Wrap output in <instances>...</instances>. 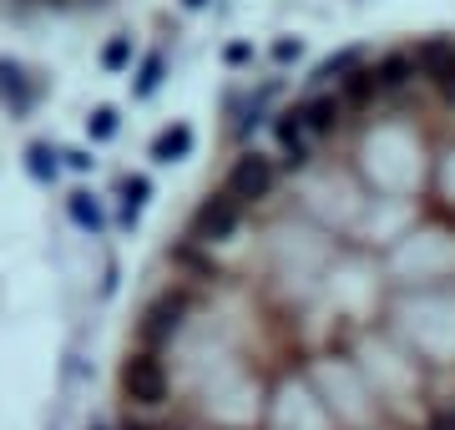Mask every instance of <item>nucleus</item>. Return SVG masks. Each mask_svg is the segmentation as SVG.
<instances>
[{
	"label": "nucleus",
	"mask_w": 455,
	"mask_h": 430,
	"mask_svg": "<svg viewBox=\"0 0 455 430\" xmlns=\"http://www.w3.org/2000/svg\"><path fill=\"white\" fill-rule=\"evenodd\" d=\"M157 82H163V56H147L142 76H137V97H152V92H157Z\"/></svg>",
	"instance_id": "10"
},
{
	"label": "nucleus",
	"mask_w": 455,
	"mask_h": 430,
	"mask_svg": "<svg viewBox=\"0 0 455 430\" xmlns=\"http://www.w3.org/2000/svg\"><path fill=\"white\" fill-rule=\"evenodd\" d=\"M278 172H283L278 157H268V152H259V147H243L223 172V193L238 198L248 213H253V208H263V203L278 193Z\"/></svg>",
	"instance_id": "2"
},
{
	"label": "nucleus",
	"mask_w": 455,
	"mask_h": 430,
	"mask_svg": "<svg viewBox=\"0 0 455 430\" xmlns=\"http://www.w3.org/2000/svg\"><path fill=\"white\" fill-rule=\"evenodd\" d=\"M299 112H304V127L314 132V142H329L334 132H344V101L339 92H329V86H319V92H309V97L299 101Z\"/></svg>",
	"instance_id": "5"
},
{
	"label": "nucleus",
	"mask_w": 455,
	"mask_h": 430,
	"mask_svg": "<svg viewBox=\"0 0 455 430\" xmlns=\"http://www.w3.org/2000/svg\"><path fill=\"white\" fill-rule=\"evenodd\" d=\"M127 61H132V36H116V41L101 46V67H107V71H122Z\"/></svg>",
	"instance_id": "7"
},
{
	"label": "nucleus",
	"mask_w": 455,
	"mask_h": 430,
	"mask_svg": "<svg viewBox=\"0 0 455 430\" xmlns=\"http://www.w3.org/2000/svg\"><path fill=\"white\" fill-rule=\"evenodd\" d=\"M243 218L248 208L238 198H228L223 187H212L208 198L193 208V218H188V228H182V238H193V243H203V249H228L238 233H243Z\"/></svg>",
	"instance_id": "1"
},
{
	"label": "nucleus",
	"mask_w": 455,
	"mask_h": 430,
	"mask_svg": "<svg viewBox=\"0 0 455 430\" xmlns=\"http://www.w3.org/2000/svg\"><path fill=\"white\" fill-rule=\"evenodd\" d=\"M374 71V86H379V101H390V107H400L405 101V92L415 86V61H410V46H395V51H379L370 61Z\"/></svg>",
	"instance_id": "4"
},
{
	"label": "nucleus",
	"mask_w": 455,
	"mask_h": 430,
	"mask_svg": "<svg viewBox=\"0 0 455 430\" xmlns=\"http://www.w3.org/2000/svg\"><path fill=\"white\" fill-rule=\"evenodd\" d=\"M182 5H188V11H197V5H208V0H182Z\"/></svg>",
	"instance_id": "14"
},
{
	"label": "nucleus",
	"mask_w": 455,
	"mask_h": 430,
	"mask_svg": "<svg viewBox=\"0 0 455 430\" xmlns=\"http://www.w3.org/2000/svg\"><path fill=\"white\" fill-rule=\"evenodd\" d=\"M188 147H193V127L178 122V127H167V132L152 142V157H157V163H172V157H182Z\"/></svg>",
	"instance_id": "6"
},
{
	"label": "nucleus",
	"mask_w": 455,
	"mask_h": 430,
	"mask_svg": "<svg viewBox=\"0 0 455 430\" xmlns=\"http://www.w3.org/2000/svg\"><path fill=\"white\" fill-rule=\"evenodd\" d=\"M71 218H76L82 228H101V213H97V203H86V193H71Z\"/></svg>",
	"instance_id": "9"
},
{
	"label": "nucleus",
	"mask_w": 455,
	"mask_h": 430,
	"mask_svg": "<svg viewBox=\"0 0 455 430\" xmlns=\"http://www.w3.org/2000/svg\"><path fill=\"white\" fill-rule=\"evenodd\" d=\"M223 56H228V61H233V67H243L248 56H253V46H243V41H233V46H228Z\"/></svg>",
	"instance_id": "12"
},
{
	"label": "nucleus",
	"mask_w": 455,
	"mask_h": 430,
	"mask_svg": "<svg viewBox=\"0 0 455 430\" xmlns=\"http://www.w3.org/2000/svg\"><path fill=\"white\" fill-rule=\"evenodd\" d=\"M86 127H92V137H97V142H107V137H116V112H112V107H101Z\"/></svg>",
	"instance_id": "11"
},
{
	"label": "nucleus",
	"mask_w": 455,
	"mask_h": 430,
	"mask_svg": "<svg viewBox=\"0 0 455 430\" xmlns=\"http://www.w3.org/2000/svg\"><path fill=\"white\" fill-rule=\"evenodd\" d=\"M97 5H101V0H97Z\"/></svg>",
	"instance_id": "15"
},
{
	"label": "nucleus",
	"mask_w": 455,
	"mask_h": 430,
	"mask_svg": "<svg viewBox=\"0 0 455 430\" xmlns=\"http://www.w3.org/2000/svg\"><path fill=\"white\" fill-rule=\"evenodd\" d=\"M274 56H278V61H293V56H299V46H293V41H278Z\"/></svg>",
	"instance_id": "13"
},
{
	"label": "nucleus",
	"mask_w": 455,
	"mask_h": 430,
	"mask_svg": "<svg viewBox=\"0 0 455 430\" xmlns=\"http://www.w3.org/2000/svg\"><path fill=\"white\" fill-rule=\"evenodd\" d=\"M26 167H31V172H36L41 182H46V178H56V152H51L46 142H36V147H31V157H26Z\"/></svg>",
	"instance_id": "8"
},
{
	"label": "nucleus",
	"mask_w": 455,
	"mask_h": 430,
	"mask_svg": "<svg viewBox=\"0 0 455 430\" xmlns=\"http://www.w3.org/2000/svg\"><path fill=\"white\" fill-rule=\"evenodd\" d=\"M274 147H278V167L283 172H309L314 157H319V142H314V132L304 127V112H299V101H289L283 112L274 116Z\"/></svg>",
	"instance_id": "3"
}]
</instances>
